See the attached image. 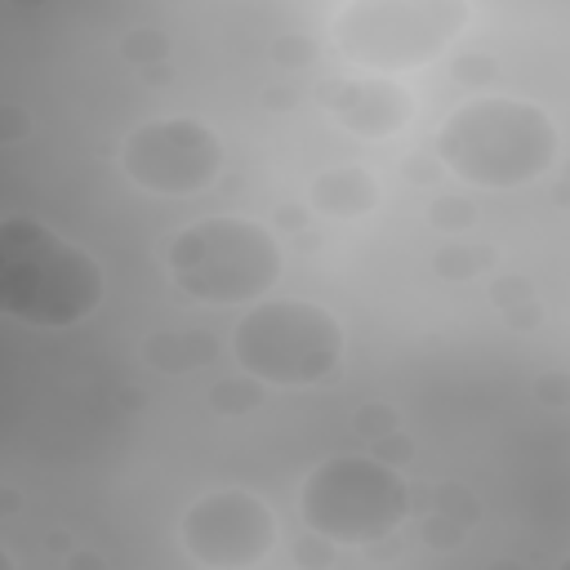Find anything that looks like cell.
<instances>
[{
    "mask_svg": "<svg viewBox=\"0 0 570 570\" xmlns=\"http://www.w3.org/2000/svg\"><path fill=\"white\" fill-rule=\"evenodd\" d=\"M441 165L472 187H525L561 156L557 120L525 98L481 94L454 107L436 129Z\"/></svg>",
    "mask_w": 570,
    "mask_h": 570,
    "instance_id": "obj_1",
    "label": "cell"
},
{
    "mask_svg": "<svg viewBox=\"0 0 570 570\" xmlns=\"http://www.w3.org/2000/svg\"><path fill=\"white\" fill-rule=\"evenodd\" d=\"M102 294L107 276L89 249L40 218H0V316L62 330L94 316Z\"/></svg>",
    "mask_w": 570,
    "mask_h": 570,
    "instance_id": "obj_2",
    "label": "cell"
},
{
    "mask_svg": "<svg viewBox=\"0 0 570 570\" xmlns=\"http://www.w3.org/2000/svg\"><path fill=\"white\" fill-rule=\"evenodd\" d=\"M165 263H169V281L187 298L214 307L267 298V289L281 281L285 267L281 240L263 223L236 214H214L183 227L169 240Z\"/></svg>",
    "mask_w": 570,
    "mask_h": 570,
    "instance_id": "obj_3",
    "label": "cell"
},
{
    "mask_svg": "<svg viewBox=\"0 0 570 570\" xmlns=\"http://www.w3.org/2000/svg\"><path fill=\"white\" fill-rule=\"evenodd\" d=\"M236 365L263 387H312L343 361V325L307 298H258L232 334Z\"/></svg>",
    "mask_w": 570,
    "mask_h": 570,
    "instance_id": "obj_4",
    "label": "cell"
},
{
    "mask_svg": "<svg viewBox=\"0 0 570 570\" xmlns=\"http://www.w3.org/2000/svg\"><path fill=\"white\" fill-rule=\"evenodd\" d=\"M463 27V0H352L330 18L334 49L370 76H396L432 62Z\"/></svg>",
    "mask_w": 570,
    "mask_h": 570,
    "instance_id": "obj_5",
    "label": "cell"
},
{
    "mask_svg": "<svg viewBox=\"0 0 570 570\" xmlns=\"http://www.w3.org/2000/svg\"><path fill=\"white\" fill-rule=\"evenodd\" d=\"M303 525L325 543H379L410 512V485L374 454H334L298 490Z\"/></svg>",
    "mask_w": 570,
    "mask_h": 570,
    "instance_id": "obj_6",
    "label": "cell"
},
{
    "mask_svg": "<svg viewBox=\"0 0 570 570\" xmlns=\"http://www.w3.org/2000/svg\"><path fill=\"white\" fill-rule=\"evenodd\" d=\"M223 138L214 125L196 116H160L142 120L125 134L120 165L134 187L156 196H191L205 191L223 174Z\"/></svg>",
    "mask_w": 570,
    "mask_h": 570,
    "instance_id": "obj_7",
    "label": "cell"
},
{
    "mask_svg": "<svg viewBox=\"0 0 570 570\" xmlns=\"http://www.w3.org/2000/svg\"><path fill=\"white\" fill-rule=\"evenodd\" d=\"M178 539L205 570H249L276 548V517L254 490L223 485L187 503Z\"/></svg>",
    "mask_w": 570,
    "mask_h": 570,
    "instance_id": "obj_8",
    "label": "cell"
},
{
    "mask_svg": "<svg viewBox=\"0 0 570 570\" xmlns=\"http://www.w3.org/2000/svg\"><path fill=\"white\" fill-rule=\"evenodd\" d=\"M325 111L356 138H392L405 129L414 98L396 76H370V71H352L338 76L321 89Z\"/></svg>",
    "mask_w": 570,
    "mask_h": 570,
    "instance_id": "obj_9",
    "label": "cell"
},
{
    "mask_svg": "<svg viewBox=\"0 0 570 570\" xmlns=\"http://www.w3.org/2000/svg\"><path fill=\"white\" fill-rule=\"evenodd\" d=\"M307 196L330 218H365L379 205V178L365 165H334L312 178Z\"/></svg>",
    "mask_w": 570,
    "mask_h": 570,
    "instance_id": "obj_10",
    "label": "cell"
},
{
    "mask_svg": "<svg viewBox=\"0 0 570 570\" xmlns=\"http://www.w3.org/2000/svg\"><path fill=\"white\" fill-rule=\"evenodd\" d=\"M218 356V338L205 334V330H160L142 343V361L151 370H165V374H187V370H200Z\"/></svg>",
    "mask_w": 570,
    "mask_h": 570,
    "instance_id": "obj_11",
    "label": "cell"
},
{
    "mask_svg": "<svg viewBox=\"0 0 570 570\" xmlns=\"http://www.w3.org/2000/svg\"><path fill=\"white\" fill-rule=\"evenodd\" d=\"M432 267L436 276L445 281H463V276H476L490 267V245H445L432 254Z\"/></svg>",
    "mask_w": 570,
    "mask_h": 570,
    "instance_id": "obj_12",
    "label": "cell"
},
{
    "mask_svg": "<svg viewBox=\"0 0 570 570\" xmlns=\"http://www.w3.org/2000/svg\"><path fill=\"white\" fill-rule=\"evenodd\" d=\"M263 401V383H254L249 374L245 379H223L214 392H209V405L218 410V414H245V410H254Z\"/></svg>",
    "mask_w": 570,
    "mask_h": 570,
    "instance_id": "obj_13",
    "label": "cell"
},
{
    "mask_svg": "<svg viewBox=\"0 0 570 570\" xmlns=\"http://www.w3.org/2000/svg\"><path fill=\"white\" fill-rule=\"evenodd\" d=\"M472 218H476V205L463 196H436L428 209V223L441 232H463V227H472Z\"/></svg>",
    "mask_w": 570,
    "mask_h": 570,
    "instance_id": "obj_14",
    "label": "cell"
},
{
    "mask_svg": "<svg viewBox=\"0 0 570 570\" xmlns=\"http://www.w3.org/2000/svg\"><path fill=\"white\" fill-rule=\"evenodd\" d=\"M27 134H31V116H27L22 107L4 102V107H0V142H22Z\"/></svg>",
    "mask_w": 570,
    "mask_h": 570,
    "instance_id": "obj_15",
    "label": "cell"
},
{
    "mask_svg": "<svg viewBox=\"0 0 570 570\" xmlns=\"http://www.w3.org/2000/svg\"><path fill=\"white\" fill-rule=\"evenodd\" d=\"M561 387H566V374H561V370L539 379V396H543L548 405H566V392H561Z\"/></svg>",
    "mask_w": 570,
    "mask_h": 570,
    "instance_id": "obj_16",
    "label": "cell"
},
{
    "mask_svg": "<svg viewBox=\"0 0 570 570\" xmlns=\"http://www.w3.org/2000/svg\"><path fill=\"white\" fill-rule=\"evenodd\" d=\"M67 570H102V557H98V552H89V548H80V552H71Z\"/></svg>",
    "mask_w": 570,
    "mask_h": 570,
    "instance_id": "obj_17",
    "label": "cell"
},
{
    "mask_svg": "<svg viewBox=\"0 0 570 570\" xmlns=\"http://www.w3.org/2000/svg\"><path fill=\"white\" fill-rule=\"evenodd\" d=\"M0 512H13V490H0Z\"/></svg>",
    "mask_w": 570,
    "mask_h": 570,
    "instance_id": "obj_18",
    "label": "cell"
},
{
    "mask_svg": "<svg viewBox=\"0 0 570 570\" xmlns=\"http://www.w3.org/2000/svg\"><path fill=\"white\" fill-rule=\"evenodd\" d=\"M0 570H18V566H13V557H9L4 548H0Z\"/></svg>",
    "mask_w": 570,
    "mask_h": 570,
    "instance_id": "obj_19",
    "label": "cell"
},
{
    "mask_svg": "<svg viewBox=\"0 0 570 570\" xmlns=\"http://www.w3.org/2000/svg\"><path fill=\"white\" fill-rule=\"evenodd\" d=\"M490 570H517V566H512V561H503V566H490Z\"/></svg>",
    "mask_w": 570,
    "mask_h": 570,
    "instance_id": "obj_20",
    "label": "cell"
}]
</instances>
